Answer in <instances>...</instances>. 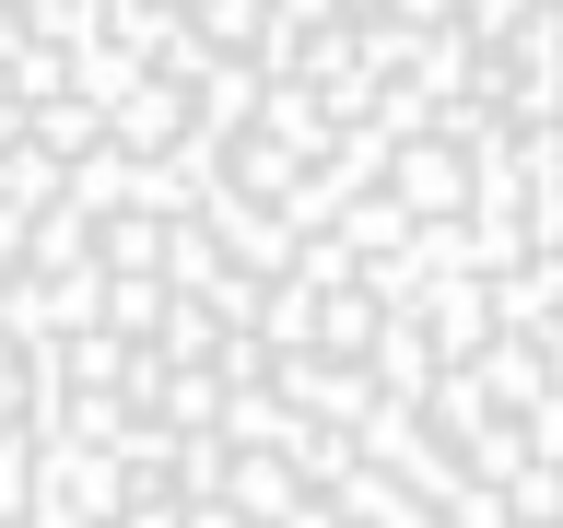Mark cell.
Wrapping results in <instances>:
<instances>
[{
  "instance_id": "1",
  "label": "cell",
  "mask_w": 563,
  "mask_h": 528,
  "mask_svg": "<svg viewBox=\"0 0 563 528\" xmlns=\"http://www.w3.org/2000/svg\"><path fill=\"white\" fill-rule=\"evenodd\" d=\"M0 528H563V0H0Z\"/></svg>"
}]
</instances>
